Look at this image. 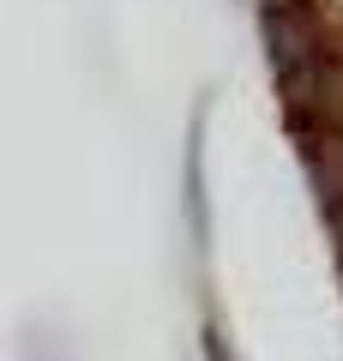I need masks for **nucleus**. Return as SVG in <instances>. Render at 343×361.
Listing matches in <instances>:
<instances>
[{"instance_id": "obj_3", "label": "nucleus", "mask_w": 343, "mask_h": 361, "mask_svg": "<svg viewBox=\"0 0 343 361\" xmlns=\"http://www.w3.org/2000/svg\"><path fill=\"white\" fill-rule=\"evenodd\" d=\"M199 127L205 115H193V133H187V223H193V247H205V163H199Z\"/></svg>"}, {"instance_id": "obj_2", "label": "nucleus", "mask_w": 343, "mask_h": 361, "mask_svg": "<svg viewBox=\"0 0 343 361\" xmlns=\"http://www.w3.org/2000/svg\"><path fill=\"white\" fill-rule=\"evenodd\" d=\"M301 163L319 187V211H325L331 235H337V265H343V127L301 133Z\"/></svg>"}, {"instance_id": "obj_1", "label": "nucleus", "mask_w": 343, "mask_h": 361, "mask_svg": "<svg viewBox=\"0 0 343 361\" xmlns=\"http://www.w3.org/2000/svg\"><path fill=\"white\" fill-rule=\"evenodd\" d=\"M259 30H265L271 73H277L295 133L343 127V73H337V54L325 49L313 6L307 0H259Z\"/></svg>"}, {"instance_id": "obj_4", "label": "nucleus", "mask_w": 343, "mask_h": 361, "mask_svg": "<svg viewBox=\"0 0 343 361\" xmlns=\"http://www.w3.org/2000/svg\"><path fill=\"white\" fill-rule=\"evenodd\" d=\"M199 355L205 361H235V343H229V331L217 319H205V331H199Z\"/></svg>"}]
</instances>
